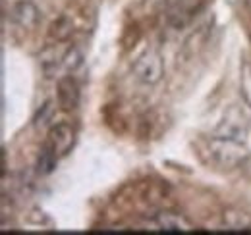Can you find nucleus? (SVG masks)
Segmentation results:
<instances>
[{
  "label": "nucleus",
  "mask_w": 251,
  "mask_h": 235,
  "mask_svg": "<svg viewBox=\"0 0 251 235\" xmlns=\"http://www.w3.org/2000/svg\"><path fill=\"white\" fill-rule=\"evenodd\" d=\"M199 156L215 168L222 170H232L238 168L240 162L246 156V147L242 141H234L228 137H220L217 133H213L211 137H205L199 145Z\"/></svg>",
  "instance_id": "f257e3e1"
},
{
  "label": "nucleus",
  "mask_w": 251,
  "mask_h": 235,
  "mask_svg": "<svg viewBox=\"0 0 251 235\" xmlns=\"http://www.w3.org/2000/svg\"><path fill=\"white\" fill-rule=\"evenodd\" d=\"M133 75L143 85H157L164 75V62L157 50H145L133 62Z\"/></svg>",
  "instance_id": "f03ea898"
},
{
  "label": "nucleus",
  "mask_w": 251,
  "mask_h": 235,
  "mask_svg": "<svg viewBox=\"0 0 251 235\" xmlns=\"http://www.w3.org/2000/svg\"><path fill=\"white\" fill-rule=\"evenodd\" d=\"M74 143H75V131L66 121L54 123L47 133V145L52 148L60 158L66 156L74 148Z\"/></svg>",
  "instance_id": "7ed1b4c3"
},
{
  "label": "nucleus",
  "mask_w": 251,
  "mask_h": 235,
  "mask_svg": "<svg viewBox=\"0 0 251 235\" xmlns=\"http://www.w3.org/2000/svg\"><path fill=\"white\" fill-rule=\"evenodd\" d=\"M81 100V93L79 85L74 79V75H64L56 83V102L64 112H74L79 106Z\"/></svg>",
  "instance_id": "20e7f679"
},
{
  "label": "nucleus",
  "mask_w": 251,
  "mask_h": 235,
  "mask_svg": "<svg viewBox=\"0 0 251 235\" xmlns=\"http://www.w3.org/2000/svg\"><path fill=\"white\" fill-rule=\"evenodd\" d=\"M10 18L22 29H35L41 22V10L33 0H20L12 6Z\"/></svg>",
  "instance_id": "39448f33"
},
{
  "label": "nucleus",
  "mask_w": 251,
  "mask_h": 235,
  "mask_svg": "<svg viewBox=\"0 0 251 235\" xmlns=\"http://www.w3.org/2000/svg\"><path fill=\"white\" fill-rule=\"evenodd\" d=\"M157 226L164 232H189L193 226L184 214H178V212H170V210H164V212H158L157 218H155Z\"/></svg>",
  "instance_id": "423d86ee"
},
{
  "label": "nucleus",
  "mask_w": 251,
  "mask_h": 235,
  "mask_svg": "<svg viewBox=\"0 0 251 235\" xmlns=\"http://www.w3.org/2000/svg\"><path fill=\"white\" fill-rule=\"evenodd\" d=\"M58 158L60 156L45 143L41 152H39V158H37V174L39 176H50L58 164Z\"/></svg>",
  "instance_id": "0eeeda50"
},
{
  "label": "nucleus",
  "mask_w": 251,
  "mask_h": 235,
  "mask_svg": "<svg viewBox=\"0 0 251 235\" xmlns=\"http://www.w3.org/2000/svg\"><path fill=\"white\" fill-rule=\"evenodd\" d=\"M72 33H74L72 22L62 16V18H58V20L50 25V29H49V39H52L54 43H64V41H68V39L72 37Z\"/></svg>",
  "instance_id": "6e6552de"
},
{
  "label": "nucleus",
  "mask_w": 251,
  "mask_h": 235,
  "mask_svg": "<svg viewBox=\"0 0 251 235\" xmlns=\"http://www.w3.org/2000/svg\"><path fill=\"white\" fill-rule=\"evenodd\" d=\"M224 224L232 230H246V228H251V216L244 210H226L224 212Z\"/></svg>",
  "instance_id": "1a4fd4ad"
},
{
  "label": "nucleus",
  "mask_w": 251,
  "mask_h": 235,
  "mask_svg": "<svg viewBox=\"0 0 251 235\" xmlns=\"http://www.w3.org/2000/svg\"><path fill=\"white\" fill-rule=\"evenodd\" d=\"M240 93L246 100V104L251 106V64H244L242 75H240Z\"/></svg>",
  "instance_id": "9d476101"
},
{
  "label": "nucleus",
  "mask_w": 251,
  "mask_h": 235,
  "mask_svg": "<svg viewBox=\"0 0 251 235\" xmlns=\"http://www.w3.org/2000/svg\"><path fill=\"white\" fill-rule=\"evenodd\" d=\"M62 60H64V66H66V70L74 71L75 68H79V66H81V62H83V56H81V52H79L77 48H72V50H68V52L64 54Z\"/></svg>",
  "instance_id": "9b49d317"
},
{
  "label": "nucleus",
  "mask_w": 251,
  "mask_h": 235,
  "mask_svg": "<svg viewBox=\"0 0 251 235\" xmlns=\"http://www.w3.org/2000/svg\"><path fill=\"white\" fill-rule=\"evenodd\" d=\"M240 172H242V176L246 177L248 181H251V154H246L244 156V160L240 162Z\"/></svg>",
  "instance_id": "f8f14e48"
},
{
  "label": "nucleus",
  "mask_w": 251,
  "mask_h": 235,
  "mask_svg": "<svg viewBox=\"0 0 251 235\" xmlns=\"http://www.w3.org/2000/svg\"><path fill=\"white\" fill-rule=\"evenodd\" d=\"M248 4H250V6H251V0H248Z\"/></svg>",
  "instance_id": "ddd939ff"
}]
</instances>
